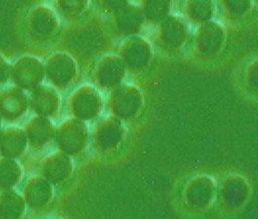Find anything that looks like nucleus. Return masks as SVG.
<instances>
[{
  "label": "nucleus",
  "mask_w": 258,
  "mask_h": 219,
  "mask_svg": "<svg viewBox=\"0 0 258 219\" xmlns=\"http://www.w3.org/2000/svg\"><path fill=\"white\" fill-rule=\"evenodd\" d=\"M20 176V166L12 158L5 157L0 160V189H10L18 182Z\"/></svg>",
  "instance_id": "nucleus-4"
},
{
  "label": "nucleus",
  "mask_w": 258,
  "mask_h": 219,
  "mask_svg": "<svg viewBox=\"0 0 258 219\" xmlns=\"http://www.w3.org/2000/svg\"><path fill=\"white\" fill-rule=\"evenodd\" d=\"M26 144V135L20 129H6L0 133V152L4 157H17L25 149Z\"/></svg>",
  "instance_id": "nucleus-1"
},
{
  "label": "nucleus",
  "mask_w": 258,
  "mask_h": 219,
  "mask_svg": "<svg viewBox=\"0 0 258 219\" xmlns=\"http://www.w3.org/2000/svg\"><path fill=\"white\" fill-rule=\"evenodd\" d=\"M23 209L24 201L14 191H6L0 196V216L4 218H18Z\"/></svg>",
  "instance_id": "nucleus-3"
},
{
  "label": "nucleus",
  "mask_w": 258,
  "mask_h": 219,
  "mask_svg": "<svg viewBox=\"0 0 258 219\" xmlns=\"http://www.w3.org/2000/svg\"><path fill=\"white\" fill-rule=\"evenodd\" d=\"M26 111V96L18 89H10L0 94V115L16 119Z\"/></svg>",
  "instance_id": "nucleus-2"
}]
</instances>
